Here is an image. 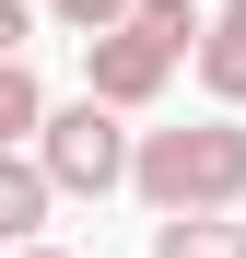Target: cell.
Wrapping results in <instances>:
<instances>
[{
  "label": "cell",
  "mask_w": 246,
  "mask_h": 258,
  "mask_svg": "<svg viewBox=\"0 0 246 258\" xmlns=\"http://www.w3.org/2000/svg\"><path fill=\"white\" fill-rule=\"evenodd\" d=\"M199 82H211V106H246V0L199 24Z\"/></svg>",
  "instance_id": "obj_6"
},
{
  "label": "cell",
  "mask_w": 246,
  "mask_h": 258,
  "mask_svg": "<svg viewBox=\"0 0 246 258\" xmlns=\"http://www.w3.org/2000/svg\"><path fill=\"white\" fill-rule=\"evenodd\" d=\"M35 12H47V0H0V59H24V35H35Z\"/></svg>",
  "instance_id": "obj_10"
},
{
  "label": "cell",
  "mask_w": 246,
  "mask_h": 258,
  "mask_svg": "<svg viewBox=\"0 0 246 258\" xmlns=\"http://www.w3.org/2000/svg\"><path fill=\"white\" fill-rule=\"evenodd\" d=\"M129 106H106L94 82H82L70 106H47L35 117V153H47V176H59V200H106V188H129V129H117Z\"/></svg>",
  "instance_id": "obj_2"
},
{
  "label": "cell",
  "mask_w": 246,
  "mask_h": 258,
  "mask_svg": "<svg viewBox=\"0 0 246 258\" xmlns=\"http://www.w3.org/2000/svg\"><path fill=\"white\" fill-rule=\"evenodd\" d=\"M0 258H12V246H0Z\"/></svg>",
  "instance_id": "obj_12"
},
{
  "label": "cell",
  "mask_w": 246,
  "mask_h": 258,
  "mask_svg": "<svg viewBox=\"0 0 246 258\" xmlns=\"http://www.w3.org/2000/svg\"><path fill=\"white\" fill-rule=\"evenodd\" d=\"M82 82H94L106 106H129V117H141L164 82H176V47H152L141 24H106V35H82Z\"/></svg>",
  "instance_id": "obj_3"
},
{
  "label": "cell",
  "mask_w": 246,
  "mask_h": 258,
  "mask_svg": "<svg viewBox=\"0 0 246 258\" xmlns=\"http://www.w3.org/2000/svg\"><path fill=\"white\" fill-rule=\"evenodd\" d=\"M47 12H59L70 35H106V24H129V12H141V0H47Z\"/></svg>",
  "instance_id": "obj_9"
},
{
  "label": "cell",
  "mask_w": 246,
  "mask_h": 258,
  "mask_svg": "<svg viewBox=\"0 0 246 258\" xmlns=\"http://www.w3.org/2000/svg\"><path fill=\"white\" fill-rule=\"evenodd\" d=\"M35 117H47L35 71H24V59H0V141H35Z\"/></svg>",
  "instance_id": "obj_7"
},
{
  "label": "cell",
  "mask_w": 246,
  "mask_h": 258,
  "mask_svg": "<svg viewBox=\"0 0 246 258\" xmlns=\"http://www.w3.org/2000/svg\"><path fill=\"white\" fill-rule=\"evenodd\" d=\"M152 258H246L234 211H152Z\"/></svg>",
  "instance_id": "obj_5"
},
{
  "label": "cell",
  "mask_w": 246,
  "mask_h": 258,
  "mask_svg": "<svg viewBox=\"0 0 246 258\" xmlns=\"http://www.w3.org/2000/svg\"><path fill=\"white\" fill-rule=\"evenodd\" d=\"M12 258H70V246H47V235H24V246H12Z\"/></svg>",
  "instance_id": "obj_11"
},
{
  "label": "cell",
  "mask_w": 246,
  "mask_h": 258,
  "mask_svg": "<svg viewBox=\"0 0 246 258\" xmlns=\"http://www.w3.org/2000/svg\"><path fill=\"white\" fill-rule=\"evenodd\" d=\"M129 188L152 211H234L246 200V129H234V106L223 117H188V129H141Z\"/></svg>",
  "instance_id": "obj_1"
},
{
  "label": "cell",
  "mask_w": 246,
  "mask_h": 258,
  "mask_svg": "<svg viewBox=\"0 0 246 258\" xmlns=\"http://www.w3.org/2000/svg\"><path fill=\"white\" fill-rule=\"evenodd\" d=\"M47 211H59V176H47V153H35V141H0V246L47 235Z\"/></svg>",
  "instance_id": "obj_4"
},
{
  "label": "cell",
  "mask_w": 246,
  "mask_h": 258,
  "mask_svg": "<svg viewBox=\"0 0 246 258\" xmlns=\"http://www.w3.org/2000/svg\"><path fill=\"white\" fill-rule=\"evenodd\" d=\"M129 24L152 35V47H176V59H199V12H188V0H141Z\"/></svg>",
  "instance_id": "obj_8"
}]
</instances>
